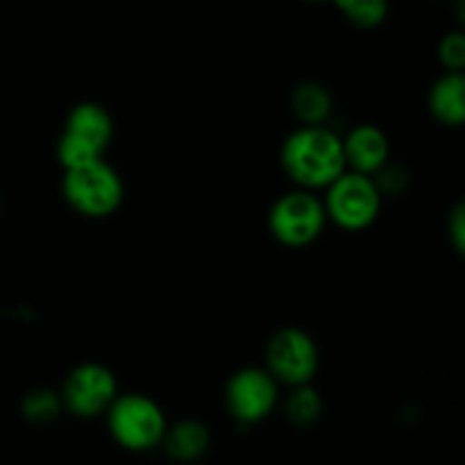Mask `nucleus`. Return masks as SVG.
I'll use <instances>...</instances> for the list:
<instances>
[{
	"mask_svg": "<svg viewBox=\"0 0 465 465\" xmlns=\"http://www.w3.org/2000/svg\"><path fill=\"white\" fill-rule=\"evenodd\" d=\"M427 107L436 123L445 127H463L465 123V77L463 73L443 71L430 86Z\"/></svg>",
	"mask_w": 465,
	"mask_h": 465,
	"instance_id": "9b49d317",
	"label": "nucleus"
},
{
	"mask_svg": "<svg viewBox=\"0 0 465 465\" xmlns=\"http://www.w3.org/2000/svg\"><path fill=\"white\" fill-rule=\"evenodd\" d=\"M0 213H3V198H0Z\"/></svg>",
	"mask_w": 465,
	"mask_h": 465,
	"instance_id": "412c9836",
	"label": "nucleus"
},
{
	"mask_svg": "<svg viewBox=\"0 0 465 465\" xmlns=\"http://www.w3.org/2000/svg\"><path fill=\"white\" fill-rule=\"evenodd\" d=\"M302 3H312V5H321V3H334V0H302Z\"/></svg>",
	"mask_w": 465,
	"mask_h": 465,
	"instance_id": "aec40b11",
	"label": "nucleus"
},
{
	"mask_svg": "<svg viewBox=\"0 0 465 465\" xmlns=\"http://www.w3.org/2000/svg\"><path fill=\"white\" fill-rule=\"evenodd\" d=\"M436 54H439V62H440V66H443V71L463 73V68H465V35L463 32L452 30V32H448V35L440 36Z\"/></svg>",
	"mask_w": 465,
	"mask_h": 465,
	"instance_id": "f3484780",
	"label": "nucleus"
},
{
	"mask_svg": "<svg viewBox=\"0 0 465 465\" xmlns=\"http://www.w3.org/2000/svg\"><path fill=\"white\" fill-rule=\"evenodd\" d=\"M291 112L300 125H327L334 112V98L322 82L304 80L291 91Z\"/></svg>",
	"mask_w": 465,
	"mask_h": 465,
	"instance_id": "ddd939ff",
	"label": "nucleus"
},
{
	"mask_svg": "<svg viewBox=\"0 0 465 465\" xmlns=\"http://www.w3.org/2000/svg\"><path fill=\"white\" fill-rule=\"evenodd\" d=\"M284 413L293 427H312L322 416V398L312 384L293 386L284 402Z\"/></svg>",
	"mask_w": 465,
	"mask_h": 465,
	"instance_id": "4468645a",
	"label": "nucleus"
},
{
	"mask_svg": "<svg viewBox=\"0 0 465 465\" xmlns=\"http://www.w3.org/2000/svg\"><path fill=\"white\" fill-rule=\"evenodd\" d=\"M62 195L68 207L84 218H109L125 200V182L104 157L64 171Z\"/></svg>",
	"mask_w": 465,
	"mask_h": 465,
	"instance_id": "f03ea898",
	"label": "nucleus"
},
{
	"mask_svg": "<svg viewBox=\"0 0 465 465\" xmlns=\"http://www.w3.org/2000/svg\"><path fill=\"white\" fill-rule=\"evenodd\" d=\"M280 166L298 189L325 191L348 171L343 141L327 125H300L282 143Z\"/></svg>",
	"mask_w": 465,
	"mask_h": 465,
	"instance_id": "f257e3e1",
	"label": "nucleus"
},
{
	"mask_svg": "<svg viewBox=\"0 0 465 465\" xmlns=\"http://www.w3.org/2000/svg\"><path fill=\"white\" fill-rule=\"evenodd\" d=\"M327 227L322 198L316 191L298 189L282 193L268 209V232L280 245L302 250L316 243Z\"/></svg>",
	"mask_w": 465,
	"mask_h": 465,
	"instance_id": "20e7f679",
	"label": "nucleus"
},
{
	"mask_svg": "<svg viewBox=\"0 0 465 465\" xmlns=\"http://www.w3.org/2000/svg\"><path fill=\"white\" fill-rule=\"evenodd\" d=\"M445 230H448V241L452 245V250L457 254H463L465 250V204L457 203L448 213V223H445Z\"/></svg>",
	"mask_w": 465,
	"mask_h": 465,
	"instance_id": "6ab92c4d",
	"label": "nucleus"
},
{
	"mask_svg": "<svg viewBox=\"0 0 465 465\" xmlns=\"http://www.w3.org/2000/svg\"><path fill=\"white\" fill-rule=\"evenodd\" d=\"M114 139V118L104 104L84 100L66 114L57 139V162L66 168L104 157Z\"/></svg>",
	"mask_w": 465,
	"mask_h": 465,
	"instance_id": "7ed1b4c3",
	"label": "nucleus"
},
{
	"mask_svg": "<svg viewBox=\"0 0 465 465\" xmlns=\"http://www.w3.org/2000/svg\"><path fill=\"white\" fill-rule=\"evenodd\" d=\"M280 402V384L259 366L236 371L225 384V407L241 425H257L275 411Z\"/></svg>",
	"mask_w": 465,
	"mask_h": 465,
	"instance_id": "1a4fd4ad",
	"label": "nucleus"
},
{
	"mask_svg": "<svg viewBox=\"0 0 465 465\" xmlns=\"http://www.w3.org/2000/svg\"><path fill=\"white\" fill-rule=\"evenodd\" d=\"M162 445L168 457L175 459V461H198L207 454L209 445H212V434H209V427L204 422L186 418V420L175 422L173 427H166Z\"/></svg>",
	"mask_w": 465,
	"mask_h": 465,
	"instance_id": "f8f14e48",
	"label": "nucleus"
},
{
	"mask_svg": "<svg viewBox=\"0 0 465 465\" xmlns=\"http://www.w3.org/2000/svg\"><path fill=\"white\" fill-rule=\"evenodd\" d=\"M104 416L112 439L130 452H148L162 445L168 427L163 409L143 393H118Z\"/></svg>",
	"mask_w": 465,
	"mask_h": 465,
	"instance_id": "39448f33",
	"label": "nucleus"
},
{
	"mask_svg": "<svg viewBox=\"0 0 465 465\" xmlns=\"http://www.w3.org/2000/svg\"><path fill=\"white\" fill-rule=\"evenodd\" d=\"M64 411L62 398L53 389H32L23 395L21 413L32 425H50Z\"/></svg>",
	"mask_w": 465,
	"mask_h": 465,
	"instance_id": "dca6fc26",
	"label": "nucleus"
},
{
	"mask_svg": "<svg viewBox=\"0 0 465 465\" xmlns=\"http://www.w3.org/2000/svg\"><path fill=\"white\" fill-rule=\"evenodd\" d=\"M381 198L375 180L371 175L343 171L322 195L327 223L345 232H363L377 223L381 213Z\"/></svg>",
	"mask_w": 465,
	"mask_h": 465,
	"instance_id": "423d86ee",
	"label": "nucleus"
},
{
	"mask_svg": "<svg viewBox=\"0 0 465 465\" xmlns=\"http://www.w3.org/2000/svg\"><path fill=\"white\" fill-rule=\"evenodd\" d=\"M118 395V380L112 368L98 361L77 363L64 380L59 398L64 409L77 418H98L107 413Z\"/></svg>",
	"mask_w": 465,
	"mask_h": 465,
	"instance_id": "6e6552de",
	"label": "nucleus"
},
{
	"mask_svg": "<svg viewBox=\"0 0 465 465\" xmlns=\"http://www.w3.org/2000/svg\"><path fill=\"white\" fill-rule=\"evenodd\" d=\"M266 371L275 377L277 384L289 389L312 384L321 368V350L316 339L302 327H282L268 339L263 352Z\"/></svg>",
	"mask_w": 465,
	"mask_h": 465,
	"instance_id": "0eeeda50",
	"label": "nucleus"
},
{
	"mask_svg": "<svg viewBox=\"0 0 465 465\" xmlns=\"http://www.w3.org/2000/svg\"><path fill=\"white\" fill-rule=\"evenodd\" d=\"M372 180H375L381 198H386V195H402L409 189V184H411V175L402 166H395L391 162L384 168H380L372 175Z\"/></svg>",
	"mask_w": 465,
	"mask_h": 465,
	"instance_id": "a211bd4d",
	"label": "nucleus"
},
{
	"mask_svg": "<svg viewBox=\"0 0 465 465\" xmlns=\"http://www.w3.org/2000/svg\"><path fill=\"white\" fill-rule=\"evenodd\" d=\"M343 141L345 168L363 175H375L391 162V141L381 127L361 123L352 127Z\"/></svg>",
	"mask_w": 465,
	"mask_h": 465,
	"instance_id": "9d476101",
	"label": "nucleus"
},
{
	"mask_svg": "<svg viewBox=\"0 0 465 465\" xmlns=\"http://www.w3.org/2000/svg\"><path fill=\"white\" fill-rule=\"evenodd\" d=\"M334 5L341 16L359 30H375L391 12V0H334Z\"/></svg>",
	"mask_w": 465,
	"mask_h": 465,
	"instance_id": "2eb2a0df",
	"label": "nucleus"
}]
</instances>
